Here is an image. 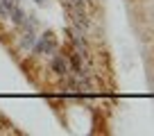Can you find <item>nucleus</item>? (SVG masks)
<instances>
[{
	"label": "nucleus",
	"instance_id": "nucleus-1",
	"mask_svg": "<svg viewBox=\"0 0 154 136\" xmlns=\"http://www.w3.org/2000/svg\"><path fill=\"white\" fill-rule=\"evenodd\" d=\"M32 50L36 54H54L57 52V41H54L52 32H45L43 36H41V41H34Z\"/></svg>",
	"mask_w": 154,
	"mask_h": 136
},
{
	"label": "nucleus",
	"instance_id": "nucleus-2",
	"mask_svg": "<svg viewBox=\"0 0 154 136\" xmlns=\"http://www.w3.org/2000/svg\"><path fill=\"white\" fill-rule=\"evenodd\" d=\"M50 68H52V73L59 75V77H66L68 73H70V66H68V59L61 57V54H54L52 59H50Z\"/></svg>",
	"mask_w": 154,
	"mask_h": 136
},
{
	"label": "nucleus",
	"instance_id": "nucleus-3",
	"mask_svg": "<svg viewBox=\"0 0 154 136\" xmlns=\"http://www.w3.org/2000/svg\"><path fill=\"white\" fill-rule=\"evenodd\" d=\"M9 18H11V23L14 25H23V20H25V11L20 9V5H16V7H11L9 9Z\"/></svg>",
	"mask_w": 154,
	"mask_h": 136
},
{
	"label": "nucleus",
	"instance_id": "nucleus-4",
	"mask_svg": "<svg viewBox=\"0 0 154 136\" xmlns=\"http://www.w3.org/2000/svg\"><path fill=\"white\" fill-rule=\"evenodd\" d=\"M34 41H36V34H34V29H25L23 39H20V45H23L25 50H32Z\"/></svg>",
	"mask_w": 154,
	"mask_h": 136
}]
</instances>
